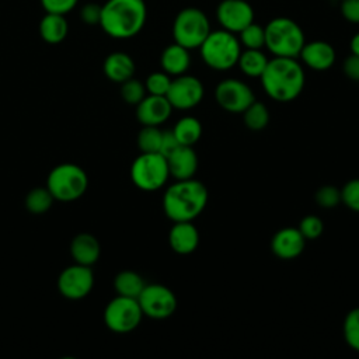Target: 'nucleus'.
Returning <instances> with one entry per match:
<instances>
[{
  "instance_id": "obj_15",
  "label": "nucleus",
  "mask_w": 359,
  "mask_h": 359,
  "mask_svg": "<svg viewBox=\"0 0 359 359\" xmlns=\"http://www.w3.org/2000/svg\"><path fill=\"white\" fill-rule=\"evenodd\" d=\"M172 107L165 95H146L136 105V118L143 126H160L171 115Z\"/></svg>"
},
{
  "instance_id": "obj_22",
  "label": "nucleus",
  "mask_w": 359,
  "mask_h": 359,
  "mask_svg": "<svg viewBox=\"0 0 359 359\" xmlns=\"http://www.w3.org/2000/svg\"><path fill=\"white\" fill-rule=\"evenodd\" d=\"M104 74L114 83L122 84L135 74V62L125 52H112L104 60Z\"/></svg>"
},
{
  "instance_id": "obj_43",
  "label": "nucleus",
  "mask_w": 359,
  "mask_h": 359,
  "mask_svg": "<svg viewBox=\"0 0 359 359\" xmlns=\"http://www.w3.org/2000/svg\"><path fill=\"white\" fill-rule=\"evenodd\" d=\"M247 1H248V0H247Z\"/></svg>"
},
{
  "instance_id": "obj_7",
  "label": "nucleus",
  "mask_w": 359,
  "mask_h": 359,
  "mask_svg": "<svg viewBox=\"0 0 359 359\" xmlns=\"http://www.w3.org/2000/svg\"><path fill=\"white\" fill-rule=\"evenodd\" d=\"M170 177L167 158L160 153H140L130 165V180L142 191H157Z\"/></svg>"
},
{
  "instance_id": "obj_14",
  "label": "nucleus",
  "mask_w": 359,
  "mask_h": 359,
  "mask_svg": "<svg viewBox=\"0 0 359 359\" xmlns=\"http://www.w3.org/2000/svg\"><path fill=\"white\" fill-rule=\"evenodd\" d=\"M216 17L223 29L238 34L254 21V10L247 0H222Z\"/></svg>"
},
{
  "instance_id": "obj_35",
  "label": "nucleus",
  "mask_w": 359,
  "mask_h": 359,
  "mask_svg": "<svg viewBox=\"0 0 359 359\" xmlns=\"http://www.w3.org/2000/svg\"><path fill=\"white\" fill-rule=\"evenodd\" d=\"M297 229L300 230L306 240H316L323 234L324 223L318 216L307 215L300 220Z\"/></svg>"
},
{
  "instance_id": "obj_39",
  "label": "nucleus",
  "mask_w": 359,
  "mask_h": 359,
  "mask_svg": "<svg viewBox=\"0 0 359 359\" xmlns=\"http://www.w3.org/2000/svg\"><path fill=\"white\" fill-rule=\"evenodd\" d=\"M342 17L352 24H359V0H341Z\"/></svg>"
},
{
  "instance_id": "obj_41",
  "label": "nucleus",
  "mask_w": 359,
  "mask_h": 359,
  "mask_svg": "<svg viewBox=\"0 0 359 359\" xmlns=\"http://www.w3.org/2000/svg\"><path fill=\"white\" fill-rule=\"evenodd\" d=\"M344 73L353 81H359V56L349 55L344 62Z\"/></svg>"
},
{
  "instance_id": "obj_18",
  "label": "nucleus",
  "mask_w": 359,
  "mask_h": 359,
  "mask_svg": "<svg viewBox=\"0 0 359 359\" xmlns=\"http://www.w3.org/2000/svg\"><path fill=\"white\" fill-rule=\"evenodd\" d=\"M171 250L180 255L194 252L199 245V231L192 222H175L168 233Z\"/></svg>"
},
{
  "instance_id": "obj_5",
  "label": "nucleus",
  "mask_w": 359,
  "mask_h": 359,
  "mask_svg": "<svg viewBox=\"0 0 359 359\" xmlns=\"http://www.w3.org/2000/svg\"><path fill=\"white\" fill-rule=\"evenodd\" d=\"M199 52L206 66L217 72H226L237 65L241 43L233 32L222 28L209 32L199 46Z\"/></svg>"
},
{
  "instance_id": "obj_23",
  "label": "nucleus",
  "mask_w": 359,
  "mask_h": 359,
  "mask_svg": "<svg viewBox=\"0 0 359 359\" xmlns=\"http://www.w3.org/2000/svg\"><path fill=\"white\" fill-rule=\"evenodd\" d=\"M69 32V24L63 14L46 13L39 22L41 38L48 43L62 42Z\"/></svg>"
},
{
  "instance_id": "obj_6",
  "label": "nucleus",
  "mask_w": 359,
  "mask_h": 359,
  "mask_svg": "<svg viewBox=\"0 0 359 359\" xmlns=\"http://www.w3.org/2000/svg\"><path fill=\"white\" fill-rule=\"evenodd\" d=\"M88 187L86 171L73 163H63L53 167L46 180V188L60 202H72L84 195Z\"/></svg>"
},
{
  "instance_id": "obj_17",
  "label": "nucleus",
  "mask_w": 359,
  "mask_h": 359,
  "mask_svg": "<svg viewBox=\"0 0 359 359\" xmlns=\"http://www.w3.org/2000/svg\"><path fill=\"white\" fill-rule=\"evenodd\" d=\"M300 59L303 63L310 67L311 70L316 72H324L332 67L337 59L335 49L331 43L325 41H311V42H304L300 53Z\"/></svg>"
},
{
  "instance_id": "obj_42",
  "label": "nucleus",
  "mask_w": 359,
  "mask_h": 359,
  "mask_svg": "<svg viewBox=\"0 0 359 359\" xmlns=\"http://www.w3.org/2000/svg\"><path fill=\"white\" fill-rule=\"evenodd\" d=\"M349 49H351V53H352V55L359 56V32H356V34L351 38Z\"/></svg>"
},
{
  "instance_id": "obj_9",
  "label": "nucleus",
  "mask_w": 359,
  "mask_h": 359,
  "mask_svg": "<svg viewBox=\"0 0 359 359\" xmlns=\"http://www.w3.org/2000/svg\"><path fill=\"white\" fill-rule=\"evenodd\" d=\"M143 318V311L137 299L116 296L108 302L104 310V323L108 330L116 334H126L137 328Z\"/></svg>"
},
{
  "instance_id": "obj_29",
  "label": "nucleus",
  "mask_w": 359,
  "mask_h": 359,
  "mask_svg": "<svg viewBox=\"0 0 359 359\" xmlns=\"http://www.w3.org/2000/svg\"><path fill=\"white\" fill-rule=\"evenodd\" d=\"M163 130L158 126H143L137 133V147L140 153H158Z\"/></svg>"
},
{
  "instance_id": "obj_16",
  "label": "nucleus",
  "mask_w": 359,
  "mask_h": 359,
  "mask_svg": "<svg viewBox=\"0 0 359 359\" xmlns=\"http://www.w3.org/2000/svg\"><path fill=\"white\" fill-rule=\"evenodd\" d=\"M306 241L297 227H283L272 236L271 250L280 259H294L303 252Z\"/></svg>"
},
{
  "instance_id": "obj_33",
  "label": "nucleus",
  "mask_w": 359,
  "mask_h": 359,
  "mask_svg": "<svg viewBox=\"0 0 359 359\" xmlns=\"http://www.w3.org/2000/svg\"><path fill=\"white\" fill-rule=\"evenodd\" d=\"M171 84V77L165 72H154L147 76L144 87L146 93L151 95H165Z\"/></svg>"
},
{
  "instance_id": "obj_28",
  "label": "nucleus",
  "mask_w": 359,
  "mask_h": 359,
  "mask_svg": "<svg viewBox=\"0 0 359 359\" xmlns=\"http://www.w3.org/2000/svg\"><path fill=\"white\" fill-rule=\"evenodd\" d=\"M243 119L250 130H262L269 123V111L265 104L254 101L244 109Z\"/></svg>"
},
{
  "instance_id": "obj_2",
  "label": "nucleus",
  "mask_w": 359,
  "mask_h": 359,
  "mask_svg": "<svg viewBox=\"0 0 359 359\" xmlns=\"http://www.w3.org/2000/svg\"><path fill=\"white\" fill-rule=\"evenodd\" d=\"M208 188L198 180H177L163 195V210L172 222H192L206 208Z\"/></svg>"
},
{
  "instance_id": "obj_32",
  "label": "nucleus",
  "mask_w": 359,
  "mask_h": 359,
  "mask_svg": "<svg viewBox=\"0 0 359 359\" xmlns=\"http://www.w3.org/2000/svg\"><path fill=\"white\" fill-rule=\"evenodd\" d=\"M121 97L129 105H137L146 97V87L142 81L130 77L122 83Z\"/></svg>"
},
{
  "instance_id": "obj_8",
  "label": "nucleus",
  "mask_w": 359,
  "mask_h": 359,
  "mask_svg": "<svg viewBox=\"0 0 359 359\" xmlns=\"http://www.w3.org/2000/svg\"><path fill=\"white\" fill-rule=\"evenodd\" d=\"M210 31L206 14L196 7H185L174 18V41L187 49L199 48Z\"/></svg>"
},
{
  "instance_id": "obj_12",
  "label": "nucleus",
  "mask_w": 359,
  "mask_h": 359,
  "mask_svg": "<svg viewBox=\"0 0 359 359\" xmlns=\"http://www.w3.org/2000/svg\"><path fill=\"white\" fill-rule=\"evenodd\" d=\"M215 100L220 108L231 114H243L255 101L250 86L238 79L222 80L215 88Z\"/></svg>"
},
{
  "instance_id": "obj_25",
  "label": "nucleus",
  "mask_w": 359,
  "mask_h": 359,
  "mask_svg": "<svg viewBox=\"0 0 359 359\" xmlns=\"http://www.w3.org/2000/svg\"><path fill=\"white\" fill-rule=\"evenodd\" d=\"M172 132L182 146H194L202 136V123L195 116H182L175 122Z\"/></svg>"
},
{
  "instance_id": "obj_27",
  "label": "nucleus",
  "mask_w": 359,
  "mask_h": 359,
  "mask_svg": "<svg viewBox=\"0 0 359 359\" xmlns=\"http://www.w3.org/2000/svg\"><path fill=\"white\" fill-rule=\"evenodd\" d=\"M53 201L55 198L46 187H36L25 196V208L29 213L42 215L50 209Z\"/></svg>"
},
{
  "instance_id": "obj_30",
  "label": "nucleus",
  "mask_w": 359,
  "mask_h": 359,
  "mask_svg": "<svg viewBox=\"0 0 359 359\" xmlns=\"http://www.w3.org/2000/svg\"><path fill=\"white\" fill-rule=\"evenodd\" d=\"M342 334L346 345L359 352V307L352 309L344 318Z\"/></svg>"
},
{
  "instance_id": "obj_40",
  "label": "nucleus",
  "mask_w": 359,
  "mask_h": 359,
  "mask_svg": "<svg viewBox=\"0 0 359 359\" xmlns=\"http://www.w3.org/2000/svg\"><path fill=\"white\" fill-rule=\"evenodd\" d=\"M81 20L86 24H100V17H101V6L97 3H88L86 4L81 11H80Z\"/></svg>"
},
{
  "instance_id": "obj_34",
  "label": "nucleus",
  "mask_w": 359,
  "mask_h": 359,
  "mask_svg": "<svg viewBox=\"0 0 359 359\" xmlns=\"http://www.w3.org/2000/svg\"><path fill=\"white\" fill-rule=\"evenodd\" d=\"M314 199L320 208H335L341 203V189H338L334 185H323L316 191Z\"/></svg>"
},
{
  "instance_id": "obj_4",
  "label": "nucleus",
  "mask_w": 359,
  "mask_h": 359,
  "mask_svg": "<svg viewBox=\"0 0 359 359\" xmlns=\"http://www.w3.org/2000/svg\"><path fill=\"white\" fill-rule=\"evenodd\" d=\"M265 48L280 57H297L304 45V32L289 17H275L265 27Z\"/></svg>"
},
{
  "instance_id": "obj_31",
  "label": "nucleus",
  "mask_w": 359,
  "mask_h": 359,
  "mask_svg": "<svg viewBox=\"0 0 359 359\" xmlns=\"http://www.w3.org/2000/svg\"><path fill=\"white\" fill-rule=\"evenodd\" d=\"M240 43L245 49H262L265 46V29L254 21L238 32Z\"/></svg>"
},
{
  "instance_id": "obj_24",
  "label": "nucleus",
  "mask_w": 359,
  "mask_h": 359,
  "mask_svg": "<svg viewBox=\"0 0 359 359\" xmlns=\"http://www.w3.org/2000/svg\"><path fill=\"white\" fill-rule=\"evenodd\" d=\"M268 60L269 59L261 49H244L238 56L237 66L245 76L259 79L268 65Z\"/></svg>"
},
{
  "instance_id": "obj_19",
  "label": "nucleus",
  "mask_w": 359,
  "mask_h": 359,
  "mask_svg": "<svg viewBox=\"0 0 359 359\" xmlns=\"http://www.w3.org/2000/svg\"><path fill=\"white\" fill-rule=\"evenodd\" d=\"M167 158L170 177L175 180L194 178L198 170V154L192 146H180Z\"/></svg>"
},
{
  "instance_id": "obj_1",
  "label": "nucleus",
  "mask_w": 359,
  "mask_h": 359,
  "mask_svg": "<svg viewBox=\"0 0 359 359\" xmlns=\"http://www.w3.org/2000/svg\"><path fill=\"white\" fill-rule=\"evenodd\" d=\"M261 84L268 97L278 102H289L300 95L306 77L296 57L273 56L261 74Z\"/></svg>"
},
{
  "instance_id": "obj_11",
  "label": "nucleus",
  "mask_w": 359,
  "mask_h": 359,
  "mask_svg": "<svg viewBox=\"0 0 359 359\" xmlns=\"http://www.w3.org/2000/svg\"><path fill=\"white\" fill-rule=\"evenodd\" d=\"M205 88L202 81L191 74H180L171 79L170 88L165 94L168 102L175 109H192L203 100Z\"/></svg>"
},
{
  "instance_id": "obj_36",
  "label": "nucleus",
  "mask_w": 359,
  "mask_h": 359,
  "mask_svg": "<svg viewBox=\"0 0 359 359\" xmlns=\"http://www.w3.org/2000/svg\"><path fill=\"white\" fill-rule=\"evenodd\" d=\"M341 202L351 210L359 212V178L349 180L341 189Z\"/></svg>"
},
{
  "instance_id": "obj_13",
  "label": "nucleus",
  "mask_w": 359,
  "mask_h": 359,
  "mask_svg": "<svg viewBox=\"0 0 359 359\" xmlns=\"http://www.w3.org/2000/svg\"><path fill=\"white\" fill-rule=\"evenodd\" d=\"M94 286L91 266L73 264L65 268L57 278V289L62 296L70 300H80L90 294Z\"/></svg>"
},
{
  "instance_id": "obj_21",
  "label": "nucleus",
  "mask_w": 359,
  "mask_h": 359,
  "mask_svg": "<svg viewBox=\"0 0 359 359\" xmlns=\"http://www.w3.org/2000/svg\"><path fill=\"white\" fill-rule=\"evenodd\" d=\"M160 65L163 72L170 76H180L187 73L191 66V55L189 49L184 48L182 45L174 42L164 48L160 56Z\"/></svg>"
},
{
  "instance_id": "obj_3",
  "label": "nucleus",
  "mask_w": 359,
  "mask_h": 359,
  "mask_svg": "<svg viewBox=\"0 0 359 359\" xmlns=\"http://www.w3.org/2000/svg\"><path fill=\"white\" fill-rule=\"evenodd\" d=\"M146 17L144 0H107L101 6L100 25L109 36L128 39L142 31Z\"/></svg>"
},
{
  "instance_id": "obj_38",
  "label": "nucleus",
  "mask_w": 359,
  "mask_h": 359,
  "mask_svg": "<svg viewBox=\"0 0 359 359\" xmlns=\"http://www.w3.org/2000/svg\"><path fill=\"white\" fill-rule=\"evenodd\" d=\"M180 146H181V143H180L178 139L175 137L172 129H171V130H163V133H161L160 150H158L160 154H163L164 157H168V156H170L172 151H175Z\"/></svg>"
},
{
  "instance_id": "obj_20",
  "label": "nucleus",
  "mask_w": 359,
  "mask_h": 359,
  "mask_svg": "<svg viewBox=\"0 0 359 359\" xmlns=\"http://www.w3.org/2000/svg\"><path fill=\"white\" fill-rule=\"evenodd\" d=\"M70 254L76 264L91 266L100 258V241L90 233H79L70 243Z\"/></svg>"
},
{
  "instance_id": "obj_10",
  "label": "nucleus",
  "mask_w": 359,
  "mask_h": 359,
  "mask_svg": "<svg viewBox=\"0 0 359 359\" xmlns=\"http://www.w3.org/2000/svg\"><path fill=\"white\" fill-rule=\"evenodd\" d=\"M137 302L143 316L153 320L168 318L177 310V297L174 292L161 283L144 285L137 296Z\"/></svg>"
},
{
  "instance_id": "obj_37",
  "label": "nucleus",
  "mask_w": 359,
  "mask_h": 359,
  "mask_svg": "<svg viewBox=\"0 0 359 359\" xmlns=\"http://www.w3.org/2000/svg\"><path fill=\"white\" fill-rule=\"evenodd\" d=\"M79 0H41V4L46 13H55V14H67L70 13L76 6Z\"/></svg>"
},
{
  "instance_id": "obj_26",
  "label": "nucleus",
  "mask_w": 359,
  "mask_h": 359,
  "mask_svg": "<svg viewBox=\"0 0 359 359\" xmlns=\"http://www.w3.org/2000/svg\"><path fill=\"white\" fill-rule=\"evenodd\" d=\"M143 278L135 271H122L114 279V287L116 294L137 299L140 292L144 287Z\"/></svg>"
}]
</instances>
